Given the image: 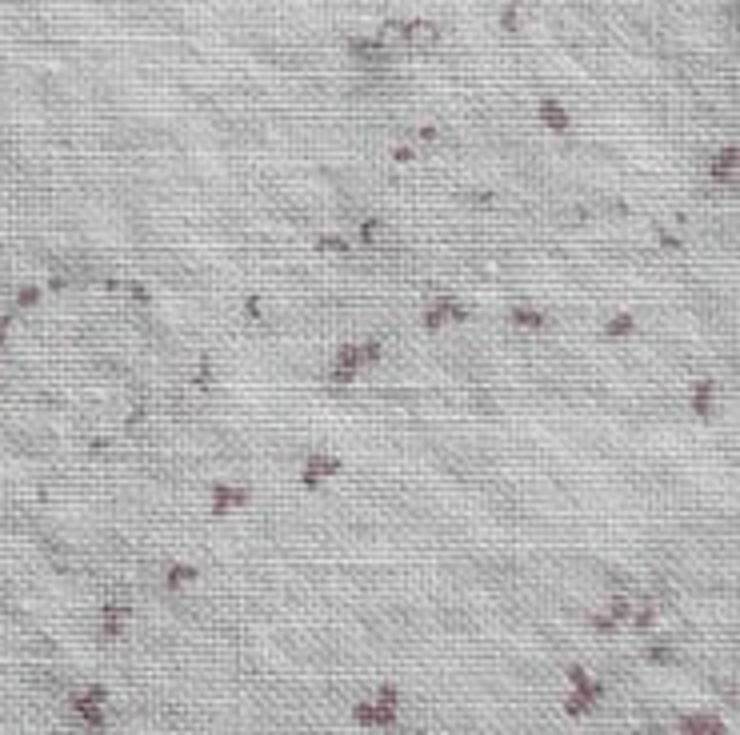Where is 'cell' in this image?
Wrapping results in <instances>:
<instances>
[{
  "mask_svg": "<svg viewBox=\"0 0 740 735\" xmlns=\"http://www.w3.org/2000/svg\"><path fill=\"white\" fill-rule=\"evenodd\" d=\"M340 472H344V459L333 456V452H321V448H316V452L305 459V468H300V484H305L308 492H316L324 480H336Z\"/></svg>",
  "mask_w": 740,
  "mask_h": 735,
  "instance_id": "obj_1",
  "label": "cell"
},
{
  "mask_svg": "<svg viewBox=\"0 0 740 735\" xmlns=\"http://www.w3.org/2000/svg\"><path fill=\"white\" fill-rule=\"evenodd\" d=\"M396 720H400V708H384L377 699L352 704V723H361V727H396Z\"/></svg>",
  "mask_w": 740,
  "mask_h": 735,
  "instance_id": "obj_2",
  "label": "cell"
},
{
  "mask_svg": "<svg viewBox=\"0 0 740 735\" xmlns=\"http://www.w3.org/2000/svg\"><path fill=\"white\" fill-rule=\"evenodd\" d=\"M536 116H540V128H548V132H568L573 128V108L560 104L557 97H540Z\"/></svg>",
  "mask_w": 740,
  "mask_h": 735,
  "instance_id": "obj_3",
  "label": "cell"
},
{
  "mask_svg": "<svg viewBox=\"0 0 740 735\" xmlns=\"http://www.w3.org/2000/svg\"><path fill=\"white\" fill-rule=\"evenodd\" d=\"M249 504H252V487H232V484H224V480L212 484V512L216 515L232 512V508H249Z\"/></svg>",
  "mask_w": 740,
  "mask_h": 735,
  "instance_id": "obj_4",
  "label": "cell"
},
{
  "mask_svg": "<svg viewBox=\"0 0 740 735\" xmlns=\"http://www.w3.org/2000/svg\"><path fill=\"white\" fill-rule=\"evenodd\" d=\"M400 41L408 48H433L440 41V28L433 20H400Z\"/></svg>",
  "mask_w": 740,
  "mask_h": 735,
  "instance_id": "obj_5",
  "label": "cell"
},
{
  "mask_svg": "<svg viewBox=\"0 0 740 735\" xmlns=\"http://www.w3.org/2000/svg\"><path fill=\"white\" fill-rule=\"evenodd\" d=\"M688 404H692V416L713 420V412H716V384H713V380H697V384H692Z\"/></svg>",
  "mask_w": 740,
  "mask_h": 735,
  "instance_id": "obj_6",
  "label": "cell"
},
{
  "mask_svg": "<svg viewBox=\"0 0 740 735\" xmlns=\"http://www.w3.org/2000/svg\"><path fill=\"white\" fill-rule=\"evenodd\" d=\"M680 732H692V735H725L728 723L716 720V715H704V711H688V715H680Z\"/></svg>",
  "mask_w": 740,
  "mask_h": 735,
  "instance_id": "obj_7",
  "label": "cell"
},
{
  "mask_svg": "<svg viewBox=\"0 0 740 735\" xmlns=\"http://www.w3.org/2000/svg\"><path fill=\"white\" fill-rule=\"evenodd\" d=\"M196 580H200V568H196V564L176 559V564H168L165 568V587L168 592H184V587H193Z\"/></svg>",
  "mask_w": 740,
  "mask_h": 735,
  "instance_id": "obj_8",
  "label": "cell"
},
{
  "mask_svg": "<svg viewBox=\"0 0 740 735\" xmlns=\"http://www.w3.org/2000/svg\"><path fill=\"white\" fill-rule=\"evenodd\" d=\"M736 156H740L736 144H725V148L713 156V164H708V168H713V180H720V184L736 180Z\"/></svg>",
  "mask_w": 740,
  "mask_h": 735,
  "instance_id": "obj_9",
  "label": "cell"
},
{
  "mask_svg": "<svg viewBox=\"0 0 740 735\" xmlns=\"http://www.w3.org/2000/svg\"><path fill=\"white\" fill-rule=\"evenodd\" d=\"M508 320H512L517 328H524V332H540V328H548V312H540V308H512Z\"/></svg>",
  "mask_w": 740,
  "mask_h": 735,
  "instance_id": "obj_10",
  "label": "cell"
},
{
  "mask_svg": "<svg viewBox=\"0 0 740 735\" xmlns=\"http://www.w3.org/2000/svg\"><path fill=\"white\" fill-rule=\"evenodd\" d=\"M629 624L636 627V631H652V627L660 624V604H657V599H644L641 608H632Z\"/></svg>",
  "mask_w": 740,
  "mask_h": 735,
  "instance_id": "obj_11",
  "label": "cell"
},
{
  "mask_svg": "<svg viewBox=\"0 0 740 735\" xmlns=\"http://www.w3.org/2000/svg\"><path fill=\"white\" fill-rule=\"evenodd\" d=\"M604 336H608V340H629V336H636V316H629V312L608 316L604 320Z\"/></svg>",
  "mask_w": 740,
  "mask_h": 735,
  "instance_id": "obj_12",
  "label": "cell"
},
{
  "mask_svg": "<svg viewBox=\"0 0 740 735\" xmlns=\"http://www.w3.org/2000/svg\"><path fill=\"white\" fill-rule=\"evenodd\" d=\"M100 620H104V639H116L120 631H125L128 608H120V604H109V608H100Z\"/></svg>",
  "mask_w": 740,
  "mask_h": 735,
  "instance_id": "obj_13",
  "label": "cell"
},
{
  "mask_svg": "<svg viewBox=\"0 0 740 735\" xmlns=\"http://www.w3.org/2000/svg\"><path fill=\"white\" fill-rule=\"evenodd\" d=\"M644 659L652 667H672L676 664V648H672L669 639H664V643H648V648H644Z\"/></svg>",
  "mask_w": 740,
  "mask_h": 735,
  "instance_id": "obj_14",
  "label": "cell"
},
{
  "mask_svg": "<svg viewBox=\"0 0 740 735\" xmlns=\"http://www.w3.org/2000/svg\"><path fill=\"white\" fill-rule=\"evenodd\" d=\"M349 236H336V232H321L316 236V252H328V256H349Z\"/></svg>",
  "mask_w": 740,
  "mask_h": 735,
  "instance_id": "obj_15",
  "label": "cell"
},
{
  "mask_svg": "<svg viewBox=\"0 0 740 735\" xmlns=\"http://www.w3.org/2000/svg\"><path fill=\"white\" fill-rule=\"evenodd\" d=\"M564 711H568V715H573V720H585V715H592V704H588V695L580 692V687H573V692H568V699H564Z\"/></svg>",
  "mask_w": 740,
  "mask_h": 735,
  "instance_id": "obj_16",
  "label": "cell"
},
{
  "mask_svg": "<svg viewBox=\"0 0 740 735\" xmlns=\"http://www.w3.org/2000/svg\"><path fill=\"white\" fill-rule=\"evenodd\" d=\"M72 711H76V715H81L88 727H104V723H109L104 708H97V704H81V699H72Z\"/></svg>",
  "mask_w": 740,
  "mask_h": 735,
  "instance_id": "obj_17",
  "label": "cell"
},
{
  "mask_svg": "<svg viewBox=\"0 0 740 735\" xmlns=\"http://www.w3.org/2000/svg\"><path fill=\"white\" fill-rule=\"evenodd\" d=\"M333 364H340V368H352V372H361L364 364H361V344H340L336 348V360Z\"/></svg>",
  "mask_w": 740,
  "mask_h": 735,
  "instance_id": "obj_18",
  "label": "cell"
},
{
  "mask_svg": "<svg viewBox=\"0 0 740 735\" xmlns=\"http://www.w3.org/2000/svg\"><path fill=\"white\" fill-rule=\"evenodd\" d=\"M632 608H636V604H632L629 596H624V592H616L613 599H608V615H613L616 624H629V615H632Z\"/></svg>",
  "mask_w": 740,
  "mask_h": 735,
  "instance_id": "obj_19",
  "label": "cell"
},
{
  "mask_svg": "<svg viewBox=\"0 0 740 735\" xmlns=\"http://www.w3.org/2000/svg\"><path fill=\"white\" fill-rule=\"evenodd\" d=\"M588 624H592V631H596V636H616V627H620L608 611H592V615H588Z\"/></svg>",
  "mask_w": 740,
  "mask_h": 735,
  "instance_id": "obj_20",
  "label": "cell"
},
{
  "mask_svg": "<svg viewBox=\"0 0 740 735\" xmlns=\"http://www.w3.org/2000/svg\"><path fill=\"white\" fill-rule=\"evenodd\" d=\"M501 28L504 32H517L520 28V0H508V4L501 8Z\"/></svg>",
  "mask_w": 740,
  "mask_h": 735,
  "instance_id": "obj_21",
  "label": "cell"
},
{
  "mask_svg": "<svg viewBox=\"0 0 740 735\" xmlns=\"http://www.w3.org/2000/svg\"><path fill=\"white\" fill-rule=\"evenodd\" d=\"M76 699H81V704H97V708H104V704H109V687H104V683H92V687H84Z\"/></svg>",
  "mask_w": 740,
  "mask_h": 735,
  "instance_id": "obj_22",
  "label": "cell"
},
{
  "mask_svg": "<svg viewBox=\"0 0 740 735\" xmlns=\"http://www.w3.org/2000/svg\"><path fill=\"white\" fill-rule=\"evenodd\" d=\"M361 240L368 244V248H377V244H380V220H377V216L361 220Z\"/></svg>",
  "mask_w": 740,
  "mask_h": 735,
  "instance_id": "obj_23",
  "label": "cell"
},
{
  "mask_svg": "<svg viewBox=\"0 0 740 735\" xmlns=\"http://www.w3.org/2000/svg\"><path fill=\"white\" fill-rule=\"evenodd\" d=\"M420 324H424V332H440V328L448 324V320H445V308L433 304L428 312H424V320H420Z\"/></svg>",
  "mask_w": 740,
  "mask_h": 735,
  "instance_id": "obj_24",
  "label": "cell"
},
{
  "mask_svg": "<svg viewBox=\"0 0 740 735\" xmlns=\"http://www.w3.org/2000/svg\"><path fill=\"white\" fill-rule=\"evenodd\" d=\"M240 316L244 320H265V304H260V296H244V304H240Z\"/></svg>",
  "mask_w": 740,
  "mask_h": 735,
  "instance_id": "obj_25",
  "label": "cell"
},
{
  "mask_svg": "<svg viewBox=\"0 0 740 735\" xmlns=\"http://www.w3.org/2000/svg\"><path fill=\"white\" fill-rule=\"evenodd\" d=\"M380 360H384V344H380V340L361 344V364H380Z\"/></svg>",
  "mask_w": 740,
  "mask_h": 735,
  "instance_id": "obj_26",
  "label": "cell"
},
{
  "mask_svg": "<svg viewBox=\"0 0 740 735\" xmlns=\"http://www.w3.org/2000/svg\"><path fill=\"white\" fill-rule=\"evenodd\" d=\"M328 384H336V388H349V384H356V372H352V368H340V364H333V372H328Z\"/></svg>",
  "mask_w": 740,
  "mask_h": 735,
  "instance_id": "obj_27",
  "label": "cell"
},
{
  "mask_svg": "<svg viewBox=\"0 0 740 735\" xmlns=\"http://www.w3.org/2000/svg\"><path fill=\"white\" fill-rule=\"evenodd\" d=\"M657 244L664 252H680V248H685V240L676 236V232H669V228H657Z\"/></svg>",
  "mask_w": 740,
  "mask_h": 735,
  "instance_id": "obj_28",
  "label": "cell"
},
{
  "mask_svg": "<svg viewBox=\"0 0 740 735\" xmlns=\"http://www.w3.org/2000/svg\"><path fill=\"white\" fill-rule=\"evenodd\" d=\"M120 288H125L128 296H132V300H137V304H153V292L144 288V284H140V280H128V284H120Z\"/></svg>",
  "mask_w": 740,
  "mask_h": 735,
  "instance_id": "obj_29",
  "label": "cell"
},
{
  "mask_svg": "<svg viewBox=\"0 0 740 735\" xmlns=\"http://www.w3.org/2000/svg\"><path fill=\"white\" fill-rule=\"evenodd\" d=\"M377 704H384V708H400V692H396L392 683H380L377 687Z\"/></svg>",
  "mask_w": 740,
  "mask_h": 735,
  "instance_id": "obj_30",
  "label": "cell"
},
{
  "mask_svg": "<svg viewBox=\"0 0 740 735\" xmlns=\"http://www.w3.org/2000/svg\"><path fill=\"white\" fill-rule=\"evenodd\" d=\"M16 300H20V304H25V308H32V304H36V300H41V288H36V284H25V288L16 292Z\"/></svg>",
  "mask_w": 740,
  "mask_h": 735,
  "instance_id": "obj_31",
  "label": "cell"
},
{
  "mask_svg": "<svg viewBox=\"0 0 740 735\" xmlns=\"http://www.w3.org/2000/svg\"><path fill=\"white\" fill-rule=\"evenodd\" d=\"M564 676H568V683H573V687H585V683H588V667L573 664L568 671H564Z\"/></svg>",
  "mask_w": 740,
  "mask_h": 735,
  "instance_id": "obj_32",
  "label": "cell"
},
{
  "mask_svg": "<svg viewBox=\"0 0 740 735\" xmlns=\"http://www.w3.org/2000/svg\"><path fill=\"white\" fill-rule=\"evenodd\" d=\"M392 160H396V164H412V160H417V152H412L408 144H396V148H392Z\"/></svg>",
  "mask_w": 740,
  "mask_h": 735,
  "instance_id": "obj_33",
  "label": "cell"
},
{
  "mask_svg": "<svg viewBox=\"0 0 740 735\" xmlns=\"http://www.w3.org/2000/svg\"><path fill=\"white\" fill-rule=\"evenodd\" d=\"M193 384H200V388H209L212 384V360H200V372H196Z\"/></svg>",
  "mask_w": 740,
  "mask_h": 735,
  "instance_id": "obj_34",
  "label": "cell"
},
{
  "mask_svg": "<svg viewBox=\"0 0 740 735\" xmlns=\"http://www.w3.org/2000/svg\"><path fill=\"white\" fill-rule=\"evenodd\" d=\"M468 200H473V204H492L496 196H492V192H473V196H468Z\"/></svg>",
  "mask_w": 740,
  "mask_h": 735,
  "instance_id": "obj_35",
  "label": "cell"
},
{
  "mask_svg": "<svg viewBox=\"0 0 740 735\" xmlns=\"http://www.w3.org/2000/svg\"><path fill=\"white\" fill-rule=\"evenodd\" d=\"M608 208H613V212H616V216H629V212H632V208H629V204H624V200H613V204H608Z\"/></svg>",
  "mask_w": 740,
  "mask_h": 735,
  "instance_id": "obj_36",
  "label": "cell"
},
{
  "mask_svg": "<svg viewBox=\"0 0 740 735\" xmlns=\"http://www.w3.org/2000/svg\"><path fill=\"white\" fill-rule=\"evenodd\" d=\"M436 136H440V132H436L433 124H424V128H420V140H436Z\"/></svg>",
  "mask_w": 740,
  "mask_h": 735,
  "instance_id": "obj_37",
  "label": "cell"
}]
</instances>
